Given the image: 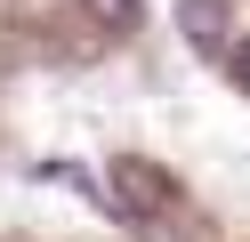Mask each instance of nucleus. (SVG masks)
Segmentation results:
<instances>
[{"label": "nucleus", "instance_id": "obj_1", "mask_svg": "<svg viewBox=\"0 0 250 242\" xmlns=\"http://www.w3.org/2000/svg\"><path fill=\"white\" fill-rule=\"evenodd\" d=\"M113 210L121 218H153V210H169V177L153 170V161H113Z\"/></svg>", "mask_w": 250, "mask_h": 242}, {"label": "nucleus", "instance_id": "obj_3", "mask_svg": "<svg viewBox=\"0 0 250 242\" xmlns=\"http://www.w3.org/2000/svg\"><path fill=\"white\" fill-rule=\"evenodd\" d=\"M242 89H250V41H242Z\"/></svg>", "mask_w": 250, "mask_h": 242}, {"label": "nucleus", "instance_id": "obj_2", "mask_svg": "<svg viewBox=\"0 0 250 242\" xmlns=\"http://www.w3.org/2000/svg\"><path fill=\"white\" fill-rule=\"evenodd\" d=\"M81 8H89V16H97V24H105V32H129V24H137V16H146V0H81Z\"/></svg>", "mask_w": 250, "mask_h": 242}]
</instances>
